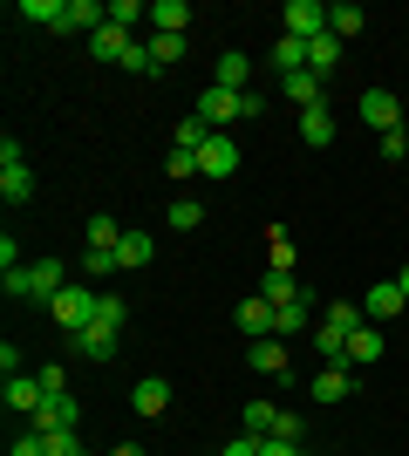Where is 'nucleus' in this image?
<instances>
[{
  "label": "nucleus",
  "instance_id": "0eeeda50",
  "mask_svg": "<svg viewBox=\"0 0 409 456\" xmlns=\"http://www.w3.org/2000/svg\"><path fill=\"white\" fill-rule=\"evenodd\" d=\"M0 402H7L14 416H28V422H35V416H41V402H48V388H41V375H7Z\"/></svg>",
  "mask_w": 409,
  "mask_h": 456
},
{
  "label": "nucleus",
  "instance_id": "e433bc0d",
  "mask_svg": "<svg viewBox=\"0 0 409 456\" xmlns=\"http://www.w3.org/2000/svg\"><path fill=\"white\" fill-rule=\"evenodd\" d=\"M0 293H7V300H35V286H28V266H7V273H0Z\"/></svg>",
  "mask_w": 409,
  "mask_h": 456
},
{
  "label": "nucleus",
  "instance_id": "b1692460",
  "mask_svg": "<svg viewBox=\"0 0 409 456\" xmlns=\"http://www.w3.org/2000/svg\"><path fill=\"white\" fill-rule=\"evenodd\" d=\"M184 20H192L184 0H151V28H157V35H184Z\"/></svg>",
  "mask_w": 409,
  "mask_h": 456
},
{
  "label": "nucleus",
  "instance_id": "4468645a",
  "mask_svg": "<svg viewBox=\"0 0 409 456\" xmlns=\"http://www.w3.org/2000/svg\"><path fill=\"white\" fill-rule=\"evenodd\" d=\"M348 395H355V368L348 362H334V368L314 375V402H348Z\"/></svg>",
  "mask_w": 409,
  "mask_h": 456
},
{
  "label": "nucleus",
  "instance_id": "58836bf2",
  "mask_svg": "<svg viewBox=\"0 0 409 456\" xmlns=\"http://www.w3.org/2000/svg\"><path fill=\"white\" fill-rule=\"evenodd\" d=\"M48 456H89V450H82L76 429H55V436H48Z\"/></svg>",
  "mask_w": 409,
  "mask_h": 456
},
{
  "label": "nucleus",
  "instance_id": "09e8293b",
  "mask_svg": "<svg viewBox=\"0 0 409 456\" xmlns=\"http://www.w3.org/2000/svg\"><path fill=\"white\" fill-rule=\"evenodd\" d=\"M396 286H403V300H409V266H403V280H396Z\"/></svg>",
  "mask_w": 409,
  "mask_h": 456
},
{
  "label": "nucleus",
  "instance_id": "423d86ee",
  "mask_svg": "<svg viewBox=\"0 0 409 456\" xmlns=\"http://www.w3.org/2000/svg\"><path fill=\"white\" fill-rule=\"evenodd\" d=\"M362 123L369 130H403V102H396V89H362Z\"/></svg>",
  "mask_w": 409,
  "mask_h": 456
},
{
  "label": "nucleus",
  "instance_id": "2eb2a0df",
  "mask_svg": "<svg viewBox=\"0 0 409 456\" xmlns=\"http://www.w3.org/2000/svg\"><path fill=\"white\" fill-rule=\"evenodd\" d=\"M130 48H136V35H130V28H117V20H110L102 35H89V55H96V61H123Z\"/></svg>",
  "mask_w": 409,
  "mask_h": 456
},
{
  "label": "nucleus",
  "instance_id": "aec40b11",
  "mask_svg": "<svg viewBox=\"0 0 409 456\" xmlns=\"http://www.w3.org/2000/svg\"><path fill=\"white\" fill-rule=\"evenodd\" d=\"M151 259H157V239H151V232H123L117 266H123V273H136V266H151Z\"/></svg>",
  "mask_w": 409,
  "mask_h": 456
},
{
  "label": "nucleus",
  "instance_id": "6ab92c4d",
  "mask_svg": "<svg viewBox=\"0 0 409 456\" xmlns=\"http://www.w3.org/2000/svg\"><path fill=\"white\" fill-rule=\"evenodd\" d=\"M300 143H314V151L334 143V110L328 102H321V110H300Z\"/></svg>",
  "mask_w": 409,
  "mask_h": 456
},
{
  "label": "nucleus",
  "instance_id": "de8ad7c7",
  "mask_svg": "<svg viewBox=\"0 0 409 456\" xmlns=\"http://www.w3.org/2000/svg\"><path fill=\"white\" fill-rule=\"evenodd\" d=\"M110 456H143V450H136V443H117V450H110Z\"/></svg>",
  "mask_w": 409,
  "mask_h": 456
},
{
  "label": "nucleus",
  "instance_id": "a18cd8bd",
  "mask_svg": "<svg viewBox=\"0 0 409 456\" xmlns=\"http://www.w3.org/2000/svg\"><path fill=\"white\" fill-rule=\"evenodd\" d=\"M273 436H287V443H300V416H293V409H280V422H273Z\"/></svg>",
  "mask_w": 409,
  "mask_h": 456
},
{
  "label": "nucleus",
  "instance_id": "c9c22d12",
  "mask_svg": "<svg viewBox=\"0 0 409 456\" xmlns=\"http://www.w3.org/2000/svg\"><path fill=\"white\" fill-rule=\"evenodd\" d=\"M82 273H89V280H110V273H123V266H117V252H96V246H89V252H82Z\"/></svg>",
  "mask_w": 409,
  "mask_h": 456
},
{
  "label": "nucleus",
  "instance_id": "c03bdc74",
  "mask_svg": "<svg viewBox=\"0 0 409 456\" xmlns=\"http://www.w3.org/2000/svg\"><path fill=\"white\" fill-rule=\"evenodd\" d=\"M382 157H389V164H396V157H409V130H389V136H382Z\"/></svg>",
  "mask_w": 409,
  "mask_h": 456
},
{
  "label": "nucleus",
  "instance_id": "dca6fc26",
  "mask_svg": "<svg viewBox=\"0 0 409 456\" xmlns=\"http://www.w3.org/2000/svg\"><path fill=\"white\" fill-rule=\"evenodd\" d=\"M28 286H35V300H55L61 286H69V273H61V259H28Z\"/></svg>",
  "mask_w": 409,
  "mask_h": 456
},
{
  "label": "nucleus",
  "instance_id": "39448f33",
  "mask_svg": "<svg viewBox=\"0 0 409 456\" xmlns=\"http://www.w3.org/2000/svg\"><path fill=\"white\" fill-rule=\"evenodd\" d=\"M280 35L321 41V35H328V7H321V0H287V28H280Z\"/></svg>",
  "mask_w": 409,
  "mask_h": 456
},
{
  "label": "nucleus",
  "instance_id": "20e7f679",
  "mask_svg": "<svg viewBox=\"0 0 409 456\" xmlns=\"http://www.w3.org/2000/svg\"><path fill=\"white\" fill-rule=\"evenodd\" d=\"M403 306H409V300H403V286H396V280H375L369 293H362V321H369V327H389Z\"/></svg>",
  "mask_w": 409,
  "mask_h": 456
},
{
  "label": "nucleus",
  "instance_id": "ea45409f",
  "mask_svg": "<svg viewBox=\"0 0 409 456\" xmlns=\"http://www.w3.org/2000/svg\"><path fill=\"white\" fill-rule=\"evenodd\" d=\"M123 76H157V61H151V48H143V41L123 55Z\"/></svg>",
  "mask_w": 409,
  "mask_h": 456
},
{
  "label": "nucleus",
  "instance_id": "6e6552de",
  "mask_svg": "<svg viewBox=\"0 0 409 456\" xmlns=\"http://www.w3.org/2000/svg\"><path fill=\"white\" fill-rule=\"evenodd\" d=\"M110 28V0H69L61 7V35H102Z\"/></svg>",
  "mask_w": 409,
  "mask_h": 456
},
{
  "label": "nucleus",
  "instance_id": "f8f14e48",
  "mask_svg": "<svg viewBox=\"0 0 409 456\" xmlns=\"http://www.w3.org/2000/svg\"><path fill=\"white\" fill-rule=\"evenodd\" d=\"M130 409H136V416H164V409H171V381H164V375H143L130 388Z\"/></svg>",
  "mask_w": 409,
  "mask_h": 456
},
{
  "label": "nucleus",
  "instance_id": "7ed1b4c3",
  "mask_svg": "<svg viewBox=\"0 0 409 456\" xmlns=\"http://www.w3.org/2000/svg\"><path fill=\"white\" fill-rule=\"evenodd\" d=\"M0 198H7V205H28V198H35V177H28V157H20L14 136H0Z\"/></svg>",
  "mask_w": 409,
  "mask_h": 456
},
{
  "label": "nucleus",
  "instance_id": "f03ea898",
  "mask_svg": "<svg viewBox=\"0 0 409 456\" xmlns=\"http://www.w3.org/2000/svg\"><path fill=\"white\" fill-rule=\"evenodd\" d=\"M96 300H102V293H89V286H61L55 300H48V314H55V321H61V334L76 341L82 327L96 321Z\"/></svg>",
  "mask_w": 409,
  "mask_h": 456
},
{
  "label": "nucleus",
  "instance_id": "4be33fe9",
  "mask_svg": "<svg viewBox=\"0 0 409 456\" xmlns=\"http://www.w3.org/2000/svg\"><path fill=\"white\" fill-rule=\"evenodd\" d=\"M362 28H369V14H362L355 0H341V7H328V35H334V41H355V35H362Z\"/></svg>",
  "mask_w": 409,
  "mask_h": 456
},
{
  "label": "nucleus",
  "instance_id": "bb28decb",
  "mask_svg": "<svg viewBox=\"0 0 409 456\" xmlns=\"http://www.w3.org/2000/svg\"><path fill=\"white\" fill-rule=\"evenodd\" d=\"M273 69H280V76H307V41L280 35V48H273Z\"/></svg>",
  "mask_w": 409,
  "mask_h": 456
},
{
  "label": "nucleus",
  "instance_id": "c85d7f7f",
  "mask_svg": "<svg viewBox=\"0 0 409 456\" xmlns=\"http://www.w3.org/2000/svg\"><path fill=\"white\" fill-rule=\"evenodd\" d=\"M259 300H266V306H287V300H300L293 273H273V266H266V280H259Z\"/></svg>",
  "mask_w": 409,
  "mask_h": 456
},
{
  "label": "nucleus",
  "instance_id": "393cba45",
  "mask_svg": "<svg viewBox=\"0 0 409 456\" xmlns=\"http://www.w3.org/2000/svg\"><path fill=\"white\" fill-rule=\"evenodd\" d=\"M82 239H89V246H96V252H117V246H123V225H117V218H110V211H96V218L82 225Z\"/></svg>",
  "mask_w": 409,
  "mask_h": 456
},
{
  "label": "nucleus",
  "instance_id": "c756f323",
  "mask_svg": "<svg viewBox=\"0 0 409 456\" xmlns=\"http://www.w3.org/2000/svg\"><path fill=\"white\" fill-rule=\"evenodd\" d=\"M266 259H273V273H293V259H300V246L287 239V225H273L266 232Z\"/></svg>",
  "mask_w": 409,
  "mask_h": 456
},
{
  "label": "nucleus",
  "instance_id": "37998d69",
  "mask_svg": "<svg viewBox=\"0 0 409 456\" xmlns=\"http://www.w3.org/2000/svg\"><path fill=\"white\" fill-rule=\"evenodd\" d=\"M259 456H300V443H287V436H259Z\"/></svg>",
  "mask_w": 409,
  "mask_h": 456
},
{
  "label": "nucleus",
  "instance_id": "79ce46f5",
  "mask_svg": "<svg viewBox=\"0 0 409 456\" xmlns=\"http://www.w3.org/2000/svg\"><path fill=\"white\" fill-rule=\"evenodd\" d=\"M96 321H110V327H123V300H117V293H102V300H96Z\"/></svg>",
  "mask_w": 409,
  "mask_h": 456
},
{
  "label": "nucleus",
  "instance_id": "a19ab883",
  "mask_svg": "<svg viewBox=\"0 0 409 456\" xmlns=\"http://www.w3.org/2000/svg\"><path fill=\"white\" fill-rule=\"evenodd\" d=\"M171 177H177V184H192V177H198V151H171Z\"/></svg>",
  "mask_w": 409,
  "mask_h": 456
},
{
  "label": "nucleus",
  "instance_id": "f704fd0d",
  "mask_svg": "<svg viewBox=\"0 0 409 456\" xmlns=\"http://www.w3.org/2000/svg\"><path fill=\"white\" fill-rule=\"evenodd\" d=\"M205 225V205L198 198H171V232H198Z\"/></svg>",
  "mask_w": 409,
  "mask_h": 456
},
{
  "label": "nucleus",
  "instance_id": "a211bd4d",
  "mask_svg": "<svg viewBox=\"0 0 409 456\" xmlns=\"http://www.w3.org/2000/svg\"><path fill=\"white\" fill-rule=\"evenodd\" d=\"M212 82H218V89H239V95H246V82H253V61L239 55V48H225V55H218V69H212Z\"/></svg>",
  "mask_w": 409,
  "mask_h": 456
},
{
  "label": "nucleus",
  "instance_id": "a878e982",
  "mask_svg": "<svg viewBox=\"0 0 409 456\" xmlns=\"http://www.w3.org/2000/svg\"><path fill=\"white\" fill-rule=\"evenodd\" d=\"M382 362V327H362V334H348V368H369Z\"/></svg>",
  "mask_w": 409,
  "mask_h": 456
},
{
  "label": "nucleus",
  "instance_id": "5701e85b",
  "mask_svg": "<svg viewBox=\"0 0 409 456\" xmlns=\"http://www.w3.org/2000/svg\"><path fill=\"white\" fill-rule=\"evenodd\" d=\"M334 69H341V41H334V35L307 41V76H321V82H328Z\"/></svg>",
  "mask_w": 409,
  "mask_h": 456
},
{
  "label": "nucleus",
  "instance_id": "473e14b6",
  "mask_svg": "<svg viewBox=\"0 0 409 456\" xmlns=\"http://www.w3.org/2000/svg\"><path fill=\"white\" fill-rule=\"evenodd\" d=\"M246 436H273V422H280V409H273V402H246Z\"/></svg>",
  "mask_w": 409,
  "mask_h": 456
},
{
  "label": "nucleus",
  "instance_id": "f3484780",
  "mask_svg": "<svg viewBox=\"0 0 409 456\" xmlns=\"http://www.w3.org/2000/svg\"><path fill=\"white\" fill-rule=\"evenodd\" d=\"M307 327H321L307 314V300H287V306H273V334H280V341H293V334H307Z\"/></svg>",
  "mask_w": 409,
  "mask_h": 456
},
{
  "label": "nucleus",
  "instance_id": "f257e3e1",
  "mask_svg": "<svg viewBox=\"0 0 409 456\" xmlns=\"http://www.w3.org/2000/svg\"><path fill=\"white\" fill-rule=\"evenodd\" d=\"M259 110H266V95H259V89L239 95V89H218V82H212V89L198 95V110H192V116H205L218 136H233V123H253Z\"/></svg>",
  "mask_w": 409,
  "mask_h": 456
},
{
  "label": "nucleus",
  "instance_id": "8fccbe9b",
  "mask_svg": "<svg viewBox=\"0 0 409 456\" xmlns=\"http://www.w3.org/2000/svg\"><path fill=\"white\" fill-rule=\"evenodd\" d=\"M403 102H409V89H403Z\"/></svg>",
  "mask_w": 409,
  "mask_h": 456
},
{
  "label": "nucleus",
  "instance_id": "9d476101",
  "mask_svg": "<svg viewBox=\"0 0 409 456\" xmlns=\"http://www.w3.org/2000/svg\"><path fill=\"white\" fill-rule=\"evenodd\" d=\"M233 171H239V143L212 130V143L198 151V177H233Z\"/></svg>",
  "mask_w": 409,
  "mask_h": 456
},
{
  "label": "nucleus",
  "instance_id": "ddd939ff",
  "mask_svg": "<svg viewBox=\"0 0 409 456\" xmlns=\"http://www.w3.org/2000/svg\"><path fill=\"white\" fill-rule=\"evenodd\" d=\"M117 341H123V327H110V321H89V327L76 334V347L89 354V362H110V354H117Z\"/></svg>",
  "mask_w": 409,
  "mask_h": 456
},
{
  "label": "nucleus",
  "instance_id": "cd10ccee",
  "mask_svg": "<svg viewBox=\"0 0 409 456\" xmlns=\"http://www.w3.org/2000/svg\"><path fill=\"white\" fill-rule=\"evenodd\" d=\"M321 321H328L334 334H362V327H369V321H362V300H334L328 314H321Z\"/></svg>",
  "mask_w": 409,
  "mask_h": 456
},
{
  "label": "nucleus",
  "instance_id": "412c9836",
  "mask_svg": "<svg viewBox=\"0 0 409 456\" xmlns=\"http://www.w3.org/2000/svg\"><path fill=\"white\" fill-rule=\"evenodd\" d=\"M239 334H246V341H266V334H273V306L259 300V293H253V300H239Z\"/></svg>",
  "mask_w": 409,
  "mask_h": 456
},
{
  "label": "nucleus",
  "instance_id": "7c9ffc66",
  "mask_svg": "<svg viewBox=\"0 0 409 456\" xmlns=\"http://www.w3.org/2000/svg\"><path fill=\"white\" fill-rule=\"evenodd\" d=\"M280 82H287V102H300V110H321V89H328L321 76H280Z\"/></svg>",
  "mask_w": 409,
  "mask_h": 456
},
{
  "label": "nucleus",
  "instance_id": "4c0bfd02",
  "mask_svg": "<svg viewBox=\"0 0 409 456\" xmlns=\"http://www.w3.org/2000/svg\"><path fill=\"white\" fill-rule=\"evenodd\" d=\"M110 20H117V28H136V20H151V7H143V0H110Z\"/></svg>",
  "mask_w": 409,
  "mask_h": 456
},
{
  "label": "nucleus",
  "instance_id": "2f4dec72",
  "mask_svg": "<svg viewBox=\"0 0 409 456\" xmlns=\"http://www.w3.org/2000/svg\"><path fill=\"white\" fill-rule=\"evenodd\" d=\"M61 7H69V0H20L14 14L20 20H41V28H61Z\"/></svg>",
  "mask_w": 409,
  "mask_h": 456
},
{
  "label": "nucleus",
  "instance_id": "72a5a7b5",
  "mask_svg": "<svg viewBox=\"0 0 409 456\" xmlns=\"http://www.w3.org/2000/svg\"><path fill=\"white\" fill-rule=\"evenodd\" d=\"M143 48H151V61H157V69H171V61H184V35H151Z\"/></svg>",
  "mask_w": 409,
  "mask_h": 456
},
{
  "label": "nucleus",
  "instance_id": "49530a36",
  "mask_svg": "<svg viewBox=\"0 0 409 456\" xmlns=\"http://www.w3.org/2000/svg\"><path fill=\"white\" fill-rule=\"evenodd\" d=\"M225 456H259V436H246V429H239V436L225 443Z\"/></svg>",
  "mask_w": 409,
  "mask_h": 456
},
{
  "label": "nucleus",
  "instance_id": "1a4fd4ad",
  "mask_svg": "<svg viewBox=\"0 0 409 456\" xmlns=\"http://www.w3.org/2000/svg\"><path fill=\"white\" fill-rule=\"evenodd\" d=\"M246 362H253V375L287 381V368H293V347L280 341V334H266V341H253V347H246Z\"/></svg>",
  "mask_w": 409,
  "mask_h": 456
},
{
  "label": "nucleus",
  "instance_id": "9b49d317",
  "mask_svg": "<svg viewBox=\"0 0 409 456\" xmlns=\"http://www.w3.org/2000/svg\"><path fill=\"white\" fill-rule=\"evenodd\" d=\"M76 422H82L76 395H48V402H41V416H35V429H41V436H55V429H76Z\"/></svg>",
  "mask_w": 409,
  "mask_h": 456
}]
</instances>
